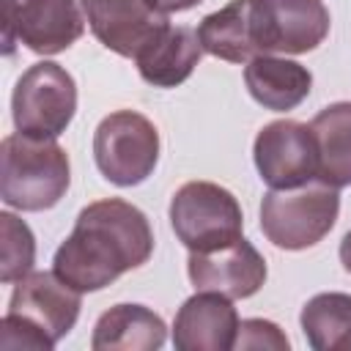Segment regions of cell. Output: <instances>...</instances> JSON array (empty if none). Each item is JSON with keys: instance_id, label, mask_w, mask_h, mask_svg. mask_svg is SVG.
Here are the masks:
<instances>
[{"instance_id": "7", "label": "cell", "mask_w": 351, "mask_h": 351, "mask_svg": "<svg viewBox=\"0 0 351 351\" xmlns=\"http://www.w3.org/2000/svg\"><path fill=\"white\" fill-rule=\"evenodd\" d=\"M93 159L110 184L137 186L159 162V132L143 112L115 110L93 132Z\"/></svg>"}, {"instance_id": "23", "label": "cell", "mask_w": 351, "mask_h": 351, "mask_svg": "<svg viewBox=\"0 0 351 351\" xmlns=\"http://www.w3.org/2000/svg\"><path fill=\"white\" fill-rule=\"evenodd\" d=\"M340 263H343V269L351 274V230L343 236V241H340Z\"/></svg>"}, {"instance_id": "3", "label": "cell", "mask_w": 351, "mask_h": 351, "mask_svg": "<svg viewBox=\"0 0 351 351\" xmlns=\"http://www.w3.org/2000/svg\"><path fill=\"white\" fill-rule=\"evenodd\" d=\"M71 184L69 154L55 140L14 132L0 145V197L16 211L58 206Z\"/></svg>"}, {"instance_id": "12", "label": "cell", "mask_w": 351, "mask_h": 351, "mask_svg": "<svg viewBox=\"0 0 351 351\" xmlns=\"http://www.w3.org/2000/svg\"><path fill=\"white\" fill-rule=\"evenodd\" d=\"M186 274L195 291H217L228 299H250L266 282V261L263 255L241 236L219 250L189 252Z\"/></svg>"}, {"instance_id": "18", "label": "cell", "mask_w": 351, "mask_h": 351, "mask_svg": "<svg viewBox=\"0 0 351 351\" xmlns=\"http://www.w3.org/2000/svg\"><path fill=\"white\" fill-rule=\"evenodd\" d=\"M200 44L208 55L228 63H250L258 58L250 27V0H230L219 11H211L197 25Z\"/></svg>"}, {"instance_id": "14", "label": "cell", "mask_w": 351, "mask_h": 351, "mask_svg": "<svg viewBox=\"0 0 351 351\" xmlns=\"http://www.w3.org/2000/svg\"><path fill=\"white\" fill-rule=\"evenodd\" d=\"M203 44L197 30L186 27V25H167L148 47L140 49V55L134 58L140 77L154 85V88H176L184 80H189V74L195 71V66L203 58Z\"/></svg>"}, {"instance_id": "11", "label": "cell", "mask_w": 351, "mask_h": 351, "mask_svg": "<svg viewBox=\"0 0 351 351\" xmlns=\"http://www.w3.org/2000/svg\"><path fill=\"white\" fill-rule=\"evenodd\" d=\"M90 33L115 55L137 58L167 25V14L148 0H80Z\"/></svg>"}, {"instance_id": "2", "label": "cell", "mask_w": 351, "mask_h": 351, "mask_svg": "<svg viewBox=\"0 0 351 351\" xmlns=\"http://www.w3.org/2000/svg\"><path fill=\"white\" fill-rule=\"evenodd\" d=\"M82 307V293L55 271H30L16 280L0 321L3 351H52L66 337Z\"/></svg>"}, {"instance_id": "13", "label": "cell", "mask_w": 351, "mask_h": 351, "mask_svg": "<svg viewBox=\"0 0 351 351\" xmlns=\"http://www.w3.org/2000/svg\"><path fill=\"white\" fill-rule=\"evenodd\" d=\"M239 313L225 293L197 291L173 321V346L178 351H228L239 335Z\"/></svg>"}, {"instance_id": "4", "label": "cell", "mask_w": 351, "mask_h": 351, "mask_svg": "<svg viewBox=\"0 0 351 351\" xmlns=\"http://www.w3.org/2000/svg\"><path fill=\"white\" fill-rule=\"evenodd\" d=\"M340 214V195L324 181L269 189L261 200V230L277 247L299 252L329 236Z\"/></svg>"}, {"instance_id": "1", "label": "cell", "mask_w": 351, "mask_h": 351, "mask_svg": "<svg viewBox=\"0 0 351 351\" xmlns=\"http://www.w3.org/2000/svg\"><path fill=\"white\" fill-rule=\"evenodd\" d=\"M151 252L154 230L148 217L129 200L104 197L77 214L71 233L55 250L52 271L80 293H93L123 271L148 263Z\"/></svg>"}, {"instance_id": "22", "label": "cell", "mask_w": 351, "mask_h": 351, "mask_svg": "<svg viewBox=\"0 0 351 351\" xmlns=\"http://www.w3.org/2000/svg\"><path fill=\"white\" fill-rule=\"evenodd\" d=\"M156 11H162V14H176V11H186V8H195L197 3H203V0H148Z\"/></svg>"}, {"instance_id": "9", "label": "cell", "mask_w": 351, "mask_h": 351, "mask_svg": "<svg viewBox=\"0 0 351 351\" xmlns=\"http://www.w3.org/2000/svg\"><path fill=\"white\" fill-rule=\"evenodd\" d=\"M3 49L11 58L16 44L36 55H58L85 33V14L77 0H0Z\"/></svg>"}, {"instance_id": "21", "label": "cell", "mask_w": 351, "mask_h": 351, "mask_svg": "<svg viewBox=\"0 0 351 351\" xmlns=\"http://www.w3.org/2000/svg\"><path fill=\"white\" fill-rule=\"evenodd\" d=\"M288 337L285 332L266 318H247L239 324V335L233 348H274V351H288Z\"/></svg>"}, {"instance_id": "16", "label": "cell", "mask_w": 351, "mask_h": 351, "mask_svg": "<svg viewBox=\"0 0 351 351\" xmlns=\"http://www.w3.org/2000/svg\"><path fill=\"white\" fill-rule=\"evenodd\" d=\"M167 340V326L159 313L145 304H115L99 315L90 348L93 351H156Z\"/></svg>"}, {"instance_id": "6", "label": "cell", "mask_w": 351, "mask_h": 351, "mask_svg": "<svg viewBox=\"0 0 351 351\" xmlns=\"http://www.w3.org/2000/svg\"><path fill=\"white\" fill-rule=\"evenodd\" d=\"M77 112V82L55 60H38L22 71L11 93L14 129L41 140H58Z\"/></svg>"}, {"instance_id": "5", "label": "cell", "mask_w": 351, "mask_h": 351, "mask_svg": "<svg viewBox=\"0 0 351 351\" xmlns=\"http://www.w3.org/2000/svg\"><path fill=\"white\" fill-rule=\"evenodd\" d=\"M170 228L189 252L219 250L244 230V214L236 195L214 181H186L170 197Z\"/></svg>"}, {"instance_id": "19", "label": "cell", "mask_w": 351, "mask_h": 351, "mask_svg": "<svg viewBox=\"0 0 351 351\" xmlns=\"http://www.w3.org/2000/svg\"><path fill=\"white\" fill-rule=\"evenodd\" d=\"M313 351H351V296L340 291L315 293L299 315Z\"/></svg>"}, {"instance_id": "8", "label": "cell", "mask_w": 351, "mask_h": 351, "mask_svg": "<svg viewBox=\"0 0 351 351\" xmlns=\"http://www.w3.org/2000/svg\"><path fill=\"white\" fill-rule=\"evenodd\" d=\"M324 0H250V27L258 55L313 52L329 36Z\"/></svg>"}, {"instance_id": "17", "label": "cell", "mask_w": 351, "mask_h": 351, "mask_svg": "<svg viewBox=\"0 0 351 351\" xmlns=\"http://www.w3.org/2000/svg\"><path fill=\"white\" fill-rule=\"evenodd\" d=\"M310 129L318 148L315 178L335 189L351 186V101L326 104L310 121Z\"/></svg>"}, {"instance_id": "10", "label": "cell", "mask_w": 351, "mask_h": 351, "mask_svg": "<svg viewBox=\"0 0 351 351\" xmlns=\"http://www.w3.org/2000/svg\"><path fill=\"white\" fill-rule=\"evenodd\" d=\"M252 159L269 189H293L315 181L318 148L310 123L291 118L266 123L252 143Z\"/></svg>"}, {"instance_id": "20", "label": "cell", "mask_w": 351, "mask_h": 351, "mask_svg": "<svg viewBox=\"0 0 351 351\" xmlns=\"http://www.w3.org/2000/svg\"><path fill=\"white\" fill-rule=\"evenodd\" d=\"M36 239L25 219L11 211H0V280L5 285L33 271Z\"/></svg>"}, {"instance_id": "15", "label": "cell", "mask_w": 351, "mask_h": 351, "mask_svg": "<svg viewBox=\"0 0 351 351\" xmlns=\"http://www.w3.org/2000/svg\"><path fill=\"white\" fill-rule=\"evenodd\" d=\"M244 85L261 107L271 112H288L310 96L313 74L299 60L258 55L244 66Z\"/></svg>"}]
</instances>
